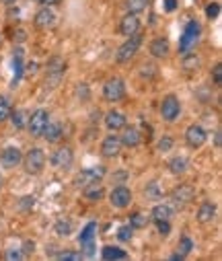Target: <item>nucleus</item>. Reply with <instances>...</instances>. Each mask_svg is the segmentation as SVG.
<instances>
[{
  "label": "nucleus",
  "mask_w": 222,
  "mask_h": 261,
  "mask_svg": "<svg viewBox=\"0 0 222 261\" xmlns=\"http://www.w3.org/2000/svg\"><path fill=\"white\" fill-rule=\"evenodd\" d=\"M6 259L8 261H19V259H23V253L21 251H15V249H10V251L6 253Z\"/></svg>",
  "instance_id": "obj_44"
},
{
  "label": "nucleus",
  "mask_w": 222,
  "mask_h": 261,
  "mask_svg": "<svg viewBox=\"0 0 222 261\" xmlns=\"http://www.w3.org/2000/svg\"><path fill=\"white\" fill-rule=\"evenodd\" d=\"M148 222H150V218L146 216V214H142V212H136L134 216L130 218V226H132V229H146Z\"/></svg>",
  "instance_id": "obj_31"
},
{
  "label": "nucleus",
  "mask_w": 222,
  "mask_h": 261,
  "mask_svg": "<svg viewBox=\"0 0 222 261\" xmlns=\"http://www.w3.org/2000/svg\"><path fill=\"white\" fill-rule=\"evenodd\" d=\"M23 165H25V171L29 175H39L45 167V152L41 148H31L23 158Z\"/></svg>",
  "instance_id": "obj_2"
},
{
  "label": "nucleus",
  "mask_w": 222,
  "mask_h": 261,
  "mask_svg": "<svg viewBox=\"0 0 222 261\" xmlns=\"http://www.w3.org/2000/svg\"><path fill=\"white\" fill-rule=\"evenodd\" d=\"M8 116H10V101L8 97L0 95V121H4Z\"/></svg>",
  "instance_id": "obj_33"
},
{
  "label": "nucleus",
  "mask_w": 222,
  "mask_h": 261,
  "mask_svg": "<svg viewBox=\"0 0 222 261\" xmlns=\"http://www.w3.org/2000/svg\"><path fill=\"white\" fill-rule=\"evenodd\" d=\"M72 161H74V152L70 146H62V148H58L52 156V165L56 169H60V171H66V169L72 167Z\"/></svg>",
  "instance_id": "obj_12"
},
{
  "label": "nucleus",
  "mask_w": 222,
  "mask_h": 261,
  "mask_svg": "<svg viewBox=\"0 0 222 261\" xmlns=\"http://www.w3.org/2000/svg\"><path fill=\"white\" fill-rule=\"evenodd\" d=\"M66 72V62L62 58H52L48 62V68H45V85H50V87H56L58 83L62 81V76Z\"/></svg>",
  "instance_id": "obj_3"
},
{
  "label": "nucleus",
  "mask_w": 222,
  "mask_h": 261,
  "mask_svg": "<svg viewBox=\"0 0 222 261\" xmlns=\"http://www.w3.org/2000/svg\"><path fill=\"white\" fill-rule=\"evenodd\" d=\"M39 2H41V4H48V6H52V4H58V2H60V0H39Z\"/></svg>",
  "instance_id": "obj_50"
},
{
  "label": "nucleus",
  "mask_w": 222,
  "mask_h": 261,
  "mask_svg": "<svg viewBox=\"0 0 222 261\" xmlns=\"http://www.w3.org/2000/svg\"><path fill=\"white\" fill-rule=\"evenodd\" d=\"M124 95H126V83L122 81V78L113 76L103 85V97L107 101H113V103H115V101L124 99Z\"/></svg>",
  "instance_id": "obj_6"
},
{
  "label": "nucleus",
  "mask_w": 222,
  "mask_h": 261,
  "mask_svg": "<svg viewBox=\"0 0 222 261\" xmlns=\"http://www.w3.org/2000/svg\"><path fill=\"white\" fill-rule=\"evenodd\" d=\"M27 39V31L25 29H15V33H13V41L15 43H23Z\"/></svg>",
  "instance_id": "obj_41"
},
{
  "label": "nucleus",
  "mask_w": 222,
  "mask_h": 261,
  "mask_svg": "<svg viewBox=\"0 0 222 261\" xmlns=\"http://www.w3.org/2000/svg\"><path fill=\"white\" fill-rule=\"evenodd\" d=\"M60 261H80L83 259V253H72V251H66V253H60L58 255Z\"/></svg>",
  "instance_id": "obj_39"
},
{
  "label": "nucleus",
  "mask_w": 222,
  "mask_h": 261,
  "mask_svg": "<svg viewBox=\"0 0 222 261\" xmlns=\"http://www.w3.org/2000/svg\"><path fill=\"white\" fill-rule=\"evenodd\" d=\"M179 113H181V103H179V99L175 97V95H169L162 99V103H160V116L165 121H175L179 117Z\"/></svg>",
  "instance_id": "obj_8"
},
{
  "label": "nucleus",
  "mask_w": 222,
  "mask_h": 261,
  "mask_svg": "<svg viewBox=\"0 0 222 261\" xmlns=\"http://www.w3.org/2000/svg\"><path fill=\"white\" fill-rule=\"evenodd\" d=\"M162 4H165V10H167V13H173V10L177 8V0H165Z\"/></svg>",
  "instance_id": "obj_45"
},
{
  "label": "nucleus",
  "mask_w": 222,
  "mask_h": 261,
  "mask_svg": "<svg viewBox=\"0 0 222 261\" xmlns=\"http://www.w3.org/2000/svg\"><path fill=\"white\" fill-rule=\"evenodd\" d=\"M21 161H23V154L15 146H8V148H4L2 154H0V163H2L4 169H15Z\"/></svg>",
  "instance_id": "obj_15"
},
{
  "label": "nucleus",
  "mask_w": 222,
  "mask_h": 261,
  "mask_svg": "<svg viewBox=\"0 0 222 261\" xmlns=\"http://www.w3.org/2000/svg\"><path fill=\"white\" fill-rule=\"evenodd\" d=\"M43 138L48 140L50 144L60 142V138H62V123L48 121V126H45V130H43Z\"/></svg>",
  "instance_id": "obj_20"
},
{
  "label": "nucleus",
  "mask_w": 222,
  "mask_h": 261,
  "mask_svg": "<svg viewBox=\"0 0 222 261\" xmlns=\"http://www.w3.org/2000/svg\"><path fill=\"white\" fill-rule=\"evenodd\" d=\"M148 4H150V0H127V2H126V8H127V13L140 15L142 10H146Z\"/></svg>",
  "instance_id": "obj_29"
},
{
  "label": "nucleus",
  "mask_w": 222,
  "mask_h": 261,
  "mask_svg": "<svg viewBox=\"0 0 222 261\" xmlns=\"http://www.w3.org/2000/svg\"><path fill=\"white\" fill-rule=\"evenodd\" d=\"M126 116L122 111H115V109H111V111H107L105 113V126H107V130L109 132H118V130H124V126H126Z\"/></svg>",
  "instance_id": "obj_16"
},
{
  "label": "nucleus",
  "mask_w": 222,
  "mask_h": 261,
  "mask_svg": "<svg viewBox=\"0 0 222 261\" xmlns=\"http://www.w3.org/2000/svg\"><path fill=\"white\" fill-rule=\"evenodd\" d=\"M220 136H222V134H220V130H218V132L214 134V144H216V148H220V142H222V140H220Z\"/></svg>",
  "instance_id": "obj_48"
},
{
  "label": "nucleus",
  "mask_w": 222,
  "mask_h": 261,
  "mask_svg": "<svg viewBox=\"0 0 222 261\" xmlns=\"http://www.w3.org/2000/svg\"><path fill=\"white\" fill-rule=\"evenodd\" d=\"M95 232H97V222H89L83 231L78 234V243H87L95 239Z\"/></svg>",
  "instance_id": "obj_28"
},
{
  "label": "nucleus",
  "mask_w": 222,
  "mask_h": 261,
  "mask_svg": "<svg viewBox=\"0 0 222 261\" xmlns=\"http://www.w3.org/2000/svg\"><path fill=\"white\" fill-rule=\"evenodd\" d=\"M212 76H214V83L220 87V85H222V66H220V64H216V66H214Z\"/></svg>",
  "instance_id": "obj_43"
},
{
  "label": "nucleus",
  "mask_w": 222,
  "mask_h": 261,
  "mask_svg": "<svg viewBox=\"0 0 222 261\" xmlns=\"http://www.w3.org/2000/svg\"><path fill=\"white\" fill-rule=\"evenodd\" d=\"M206 138H208V134L200 123H191V126L185 130V142H188V146H191V148H200V146H204Z\"/></svg>",
  "instance_id": "obj_11"
},
{
  "label": "nucleus",
  "mask_w": 222,
  "mask_h": 261,
  "mask_svg": "<svg viewBox=\"0 0 222 261\" xmlns=\"http://www.w3.org/2000/svg\"><path fill=\"white\" fill-rule=\"evenodd\" d=\"M132 232H134L132 226L130 224H124V226H120V229H118V239L122 243H127V241L132 239Z\"/></svg>",
  "instance_id": "obj_34"
},
{
  "label": "nucleus",
  "mask_w": 222,
  "mask_h": 261,
  "mask_svg": "<svg viewBox=\"0 0 222 261\" xmlns=\"http://www.w3.org/2000/svg\"><path fill=\"white\" fill-rule=\"evenodd\" d=\"M48 121H50V113L45 111V109L33 111V116H31L29 121H27V128H29V132H31L33 138H41L45 126H48Z\"/></svg>",
  "instance_id": "obj_5"
},
{
  "label": "nucleus",
  "mask_w": 222,
  "mask_h": 261,
  "mask_svg": "<svg viewBox=\"0 0 222 261\" xmlns=\"http://www.w3.org/2000/svg\"><path fill=\"white\" fill-rule=\"evenodd\" d=\"M171 198H173V202L177 203L179 208H181V206H188V203L195 198V187L190 185V183H183V185H179L177 189L173 191Z\"/></svg>",
  "instance_id": "obj_13"
},
{
  "label": "nucleus",
  "mask_w": 222,
  "mask_h": 261,
  "mask_svg": "<svg viewBox=\"0 0 222 261\" xmlns=\"http://www.w3.org/2000/svg\"><path fill=\"white\" fill-rule=\"evenodd\" d=\"M169 171L173 175H183L185 171H188V158L185 156H175L169 161Z\"/></svg>",
  "instance_id": "obj_25"
},
{
  "label": "nucleus",
  "mask_w": 222,
  "mask_h": 261,
  "mask_svg": "<svg viewBox=\"0 0 222 261\" xmlns=\"http://www.w3.org/2000/svg\"><path fill=\"white\" fill-rule=\"evenodd\" d=\"M144 194H146V198H150V200H159V198L162 196V191H160V187H159L157 181H153V183H148V185H146Z\"/></svg>",
  "instance_id": "obj_32"
},
{
  "label": "nucleus",
  "mask_w": 222,
  "mask_h": 261,
  "mask_svg": "<svg viewBox=\"0 0 222 261\" xmlns=\"http://www.w3.org/2000/svg\"><path fill=\"white\" fill-rule=\"evenodd\" d=\"M80 247H83V257H93V255H95V239L87 241V243H80Z\"/></svg>",
  "instance_id": "obj_38"
},
{
  "label": "nucleus",
  "mask_w": 222,
  "mask_h": 261,
  "mask_svg": "<svg viewBox=\"0 0 222 261\" xmlns=\"http://www.w3.org/2000/svg\"><path fill=\"white\" fill-rule=\"evenodd\" d=\"M103 196H105V187L99 183V181H95V183H91V185L85 187V198L89 202H99Z\"/></svg>",
  "instance_id": "obj_23"
},
{
  "label": "nucleus",
  "mask_w": 222,
  "mask_h": 261,
  "mask_svg": "<svg viewBox=\"0 0 222 261\" xmlns=\"http://www.w3.org/2000/svg\"><path fill=\"white\" fill-rule=\"evenodd\" d=\"M157 226H159V232H160L162 236H167V234L171 232V226H169V220H160V222H157Z\"/></svg>",
  "instance_id": "obj_42"
},
{
  "label": "nucleus",
  "mask_w": 222,
  "mask_h": 261,
  "mask_svg": "<svg viewBox=\"0 0 222 261\" xmlns=\"http://www.w3.org/2000/svg\"><path fill=\"white\" fill-rule=\"evenodd\" d=\"M23 58H25V52H23V48H15V52H13V68H15L13 88L19 85V81L23 78V72H25V64H23Z\"/></svg>",
  "instance_id": "obj_18"
},
{
  "label": "nucleus",
  "mask_w": 222,
  "mask_h": 261,
  "mask_svg": "<svg viewBox=\"0 0 222 261\" xmlns=\"http://www.w3.org/2000/svg\"><path fill=\"white\" fill-rule=\"evenodd\" d=\"M183 70H197V68H200L202 66V60H200V56H197V54H188V52H185V56H183Z\"/></svg>",
  "instance_id": "obj_27"
},
{
  "label": "nucleus",
  "mask_w": 222,
  "mask_h": 261,
  "mask_svg": "<svg viewBox=\"0 0 222 261\" xmlns=\"http://www.w3.org/2000/svg\"><path fill=\"white\" fill-rule=\"evenodd\" d=\"M35 27L41 29V31H50L58 25V13L52 6H43L37 15H35Z\"/></svg>",
  "instance_id": "obj_7"
},
{
  "label": "nucleus",
  "mask_w": 222,
  "mask_h": 261,
  "mask_svg": "<svg viewBox=\"0 0 222 261\" xmlns=\"http://www.w3.org/2000/svg\"><path fill=\"white\" fill-rule=\"evenodd\" d=\"M140 45H142V35H140V33H134V35L127 37V41H126V43H122V45H120V50H118V56H115V60H118L120 64L130 62V60L134 58V56H136V52H138Z\"/></svg>",
  "instance_id": "obj_1"
},
{
  "label": "nucleus",
  "mask_w": 222,
  "mask_h": 261,
  "mask_svg": "<svg viewBox=\"0 0 222 261\" xmlns=\"http://www.w3.org/2000/svg\"><path fill=\"white\" fill-rule=\"evenodd\" d=\"M216 216V206L212 202H204L200 210H197V220H200L202 224H208V222H212Z\"/></svg>",
  "instance_id": "obj_22"
},
{
  "label": "nucleus",
  "mask_w": 222,
  "mask_h": 261,
  "mask_svg": "<svg viewBox=\"0 0 222 261\" xmlns=\"http://www.w3.org/2000/svg\"><path fill=\"white\" fill-rule=\"evenodd\" d=\"M109 202H111V206H113V208L124 210V208H127V206L132 203V191L122 183V185H118V187H113V189H111Z\"/></svg>",
  "instance_id": "obj_9"
},
{
  "label": "nucleus",
  "mask_w": 222,
  "mask_h": 261,
  "mask_svg": "<svg viewBox=\"0 0 222 261\" xmlns=\"http://www.w3.org/2000/svg\"><path fill=\"white\" fill-rule=\"evenodd\" d=\"M177 251H179V255L181 257H188L191 251H193V241L190 239L188 234H183L181 239H179V245H177Z\"/></svg>",
  "instance_id": "obj_30"
},
{
  "label": "nucleus",
  "mask_w": 222,
  "mask_h": 261,
  "mask_svg": "<svg viewBox=\"0 0 222 261\" xmlns=\"http://www.w3.org/2000/svg\"><path fill=\"white\" fill-rule=\"evenodd\" d=\"M169 39L165 37H157L153 39V43H150V54L155 56V58H165V56H169Z\"/></svg>",
  "instance_id": "obj_21"
},
{
  "label": "nucleus",
  "mask_w": 222,
  "mask_h": 261,
  "mask_svg": "<svg viewBox=\"0 0 222 261\" xmlns=\"http://www.w3.org/2000/svg\"><path fill=\"white\" fill-rule=\"evenodd\" d=\"M138 29H140V19H138V15H134V13L126 15V17L122 19V23H120V31L124 33L126 37H130V35H134V33H138Z\"/></svg>",
  "instance_id": "obj_17"
},
{
  "label": "nucleus",
  "mask_w": 222,
  "mask_h": 261,
  "mask_svg": "<svg viewBox=\"0 0 222 261\" xmlns=\"http://www.w3.org/2000/svg\"><path fill=\"white\" fill-rule=\"evenodd\" d=\"M120 152H122V140H120V136H115L111 132L101 144V154L105 158H113V156H118Z\"/></svg>",
  "instance_id": "obj_14"
},
{
  "label": "nucleus",
  "mask_w": 222,
  "mask_h": 261,
  "mask_svg": "<svg viewBox=\"0 0 222 261\" xmlns=\"http://www.w3.org/2000/svg\"><path fill=\"white\" fill-rule=\"evenodd\" d=\"M173 148V138L171 136H162V138L159 140V144H157V150L159 152H169Z\"/></svg>",
  "instance_id": "obj_36"
},
{
  "label": "nucleus",
  "mask_w": 222,
  "mask_h": 261,
  "mask_svg": "<svg viewBox=\"0 0 222 261\" xmlns=\"http://www.w3.org/2000/svg\"><path fill=\"white\" fill-rule=\"evenodd\" d=\"M2 2H4V4H6V6H13V4H15V2H17V0H2Z\"/></svg>",
  "instance_id": "obj_52"
},
{
  "label": "nucleus",
  "mask_w": 222,
  "mask_h": 261,
  "mask_svg": "<svg viewBox=\"0 0 222 261\" xmlns=\"http://www.w3.org/2000/svg\"><path fill=\"white\" fill-rule=\"evenodd\" d=\"M120 140H122V146H130V148H136V146L142 142V136H140L138 128H127L124 126V136H120Z\"/></svg>",
  "instance_id": "obj_19"
},
{
  "label": "nucleus",
  "mask_w": 222,
  "mask_h": 261,
  "mask_svg": "<svg viewBox=\"0 0 222 261\" xmlns=\"http://www.w3.org/2000/svg\"><path fill=\"white\" fill-rule=\"evenodd\" d=\"M56 232L60 234V236H68L70 232H72V224H70L68 220H60V222H56Z\"/></svg>",
  "instance_id": "obj_35"
},
{
  "label": "nucleus",
  "mask_w": 222,
  "mask_h": 261,
  "mask_svg": "<svg viewBox=\"0 0 222 261\" xmlns=\"http://www.w3.org/2000/svg\"><path fill=\"white\" fill-rule=\"evenodd\" d=\"M33 249H35V243H25V253H33Z\"/></svg>",
  "instance_id": "obj_49"
},
{
  "label": "nucleus",
  "mask_w": 222,
  "mask_h": 261,
  "mask_svg": "<svg viewBox=\"0 0 222 261\" xmlns=\"http://www.w3.org/2000/svg\"><path fill=\"white\" fill-rule=\"evenodd\" d=\"M101 255H103V259H107V261H111V259H126V257H127V253L124 251V249H120V247H111V245L103 247Z\"/></svg>",
  "instance_id": "obj_26"
},
{
  "label": "nucleus",
  "mask_w": 222,
  "mask_h": 261,
  "mask_svg": "<svg viewBox=\"0 0 222 261\" xmlns=\"http://www.w3.org/2000/svg\"><path fill=\"white\" fill-rule=\"evenodd\" d=\"M218 15H220V4H218V2L208 4V8H206V17H208V19H216Z\"/></svg>",
  "instance_id": "obj_40"
},
{
  "label": "nucleus",
  "mask_w": 222,
  "mask_h": 261,
  "mask_svg": "<svg viewBox=\"0 0 222 261\" xmlns=\"http://www.w3.org/2000/svg\"><path fill=\"white\" fill-rule=\"evenodd\" d=\"M200 23L197 21H190L188 25H185V29H183V35H181V39H179V52H190V48L191 45H195V41L200 39Z\"/></svg>",
  "instance_id": "obj_4"
},
{
  "label": "nucleus",
  "mask_w": 222,
  "mask_h": 261,
  "mask_svg": "<svg viewBox=\"0 0 222 261\" xmlns=\"http://www.w3.org/2000/svg\"><path fill=\"white\" fill-rule=\"evenodd\" d=\"M2 185H4V177L0 175V189H2Z\"/></svg>",
  "instance_id": "obj_53"
},
{
  "label": "nucleus",
  "mask_w": 222,
  "mask_h": 261,
  "mask_svg": "<svg viewBox=\"0 0 222 261\" xmlns=\"http://www.w3.org/2000/svg\"><path fill=\"white\" fill-rule=\"evenodd\" d=\"M111 179H113V181H124V179H127V173H126V171H120V173H115Z\"/></svg>",
  "instance_id": "obj_47"
},
{
  "label": "nucleus",
  "mask_w": 222,
  "mask_h": 261,
  "mask_svg": "<svg viewBox=\"0 0 222 261\" xmlns=\"http://www.w3.org/2000/svg\"><path fill=\"white\" fill-rule=\"evenodd\" d=\"M21 202H23V203H21V208H29V206L33 208V203H35V198H23Z\"/></svg>",
  "instance_id": "obj_46"
},
{
  "label": "nucleus",
  "mask_w": 222,
  "mask_h": 261,
  "mask_svg": "<svg viewBox=\"0 0 222 261\" xmlns=\"http://www.w3.org/2000/svg\"><path fill=\"white\" fill-rule=\"evenodd\" d=\"M171 259H173V261H181V259H185V257H181L179 253H175V255H171Z\"/></svg>",
  "instance_id": "obj_51"
},
{
  "label": "nucleus",
  "mask_w": 222,
  "mask_h": 261,
  "mask_svg": "<svg viewBox=\"0 0 222 261\" xmlns=\"http://www.w3.org/2000/svg\"><path fill=\"white\" fill-rule=\"evenodd\" d=\"M171 206H167V203H157V206L153 208V212H150V218H153L155 222H160V220H169L171 218Z\"/></svg>",
  "instance_id": "obj_24"
},
{
  "label": "nucleus",
  "mask_w": 222,
  "mask_h": 261,
  "mask_svg": "<svg viewBox=\"0 0 222 261\" xmlns=\"http://www.w3.org/2000/svg\"><path fill=\"white\" fill-rule=\"evenodd\" d=\"M25 116H27L25 111H15V113H13V126H15L17 130L25 128Z\"/></svg>",
  "instance_id": "obj_37"
},
{
  "label": "nucleus",
  "mask_w": 222,
  "mask_h": 261,
  "mask_svg": "<svg viewBox=\"0 0 222 261\" xmlns=\"http://www.w3.org/2000/svg\"><path fill=\"white\" fill-rule=\"evenodd\" d=\"M105 177V169L103 167H93V169H85L74 177V185L76 187H87L95 181H101Z\"/></svg>",
  "instance_id": "obj_10"
}]
</instances>
